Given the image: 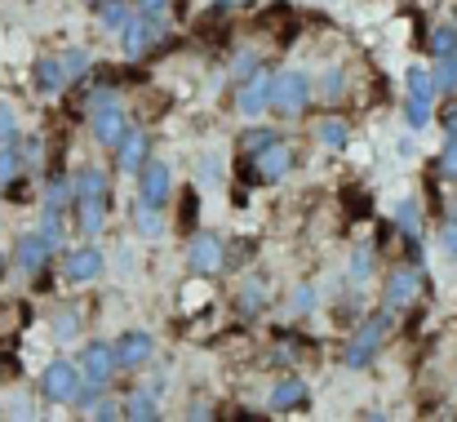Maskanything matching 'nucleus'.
<instances>
[{
    "label": "nucleus",
    "mask_w": 457,
    "mask_h": 422,
    "mask_svg": "<svg viewBox=\"0 0 457 422\" xmlns=\"http://www.w3.org/2000/svg\"><path fill=\"white\" fill-rule=\"evenodd\" d=\"M386 333H391V307L364 316V325H360V329L351 333V342H346V369H364V365L378 356V347H382Z\"/></svg>",
    "instance_id": "obj_1"
},
{
    "label": "nucleus",
    "mask_w": 457,
    "mask_h": 422,
    "mask_svg": "<svg viewBox=\"0 0 457 422\" xmlns=\"http://www.w3.org/2000/svg\"><path fill=\"white\" fill-rule=\"evenodd\" d=\"M80 387H85V378H80V365H71V360H49L40 374V392L54 405H71L80 396Z\"/></svg>",
    "instance_id": "obj_2"
},
{
    "label": "nucleus",
    "mask_w": 457,
    "mask_h": 422,
    "mask_svg": "<svg viewBox=\"0 0 457 422\" xmlns=\"http://www.w3.org/2000/svg\"><path fill=\"white\" fill-rule=\"evenodd\" d=\"M311 103V76L306 72H280L271 85V112L280 116H298Z\"/></svg>",
    "instance_id": "obj_3"
},
{
    "label": "nucleus",
    "mask_w": 457,
    "mask_h": 422,
    "mask_svg": "<svg viewBox=\"0 0 457 422\" xmlns=\"http://www.w3.org/2000/svg\"><path fill=\"white\" fill-rule=\"evenodd\" d=\"M120 40H125V54L129 58H138V54H147L155 40H164V13H129V22L120 27Z\"/></svg>",
    "instance_id": "obj_4"
},
{
    "label": "nucleus",
    "mask_w": 457,
    "mask_h": 422,
    "mask_svg": "<svg viewBox=\"0 0 457 422\" xmlns=\"http://www.w3.org/2000/svg\"><path fill=\"white\" fill-rule=\"evenodd\" d=\"M76 365H80L85 387H89V392H103V387L112 383V374H116V351H112V342H89Z\"/></svg>",
    "instance_id": "obj_5"
},
{
    "label": "nucleus",
    "mask_w": 457,
    "mask_h": 422,
    "mask_svg": "<svg viewBox=\"0 0 457 422\" xmlns=\"http://www.w3.org/2000/svg\"><path fill=\"white\" fill-rule=\"evenodd\" d=\"M173 196V173L164 160H147L138 169V205H152V209H164Z\"/></svg>",
    "instance_id": "obj_6"
},
{
    "label": "nucleus",
    "mask_w": 457,
    "mask_h": 422,
    "mask_svg": "<svg viewBox=\"0 0 457 422\" xmlns=\"http://www.w3.org/2000/svg\"><path fill=\"white\" fill-rule=\"evenodd\" d=\"M222 263H227V249H222L218 236H209V232L191 236V245H187V267H191V276H213V272H222Z\"/></svg>",
    "instance_id": "obj_7"
},
{
    "label": "nucleus",
    "mask_w": 457,
    "mask_h": 422,
    "mask_svg": "<svg viewBox=\"0 0 457 422\" xmlns=\"http://www.w3.org/2000/svg\"><path fill=\"white\" fill-rule=\"evenodd\" d=\"M271 85H276V76L271 72H253V76H245V85H240V94H236V107H240V116H262L267 107H271Z\"/></svg>",
    "instance_id": "obj_8"
},
{
    "label": "nucleus",
    "mask_w": 457,
    "mask_h": 422,
    "mask_svg": "<svg viewBox=\"0 0 457 422\" xmlns=\"http://www.w3.org/2000/svg\"><path fill=\"white\" fill-rule=\"evenodd\" d=\"M89 130H94V139L103 142V147H116V142L125 139V130H129V116H125L120 103H103V107L89 112Z\"/></svg>",
    "instance_id": "obj_9"
},
{
    "label": "nucleus",
    "mask_w": 457,
    "mask_h": 422,
    "mask_svg": "<svg viewBox=\"0 0 457 422\" xmlns=\"http://www.w3.org/2000/svg\"><path fill=\"white\" fill-rule=\"evenodd\" d=\"M49 254H54V245H49L40 232H22V236L13 241V263H18V272H27V276H36V272L49 263Z\"/></svg>",
    "instance_id": "obj_10"
},
{
    "label": "nucleus",
    "mask_w": 457,
    "mask_h": 422,
    "mask_svg": "<svg viewBox=\"0 0 457 422\" xmlns=\"http://www.w3.org/2000/svg\"><path fill=\"white\" fill-rule=\"evenodd\" d=\"M112 351H116V369H138V365L152 360L155 342H152V333L129 329V333H120V342H112Z\"/></svg>",
    "instance_id": "obj_11"
},
{
    "label": "nucleus",
    "mask_w": 457,
    "mask_h": 422,
    "mask_svg": "<svg viewBox=\"0 0 457 422\" xmlns=\"http://www.w3.org/2000/svg\"><path fill=\"white\" fill-rule=\"evenodd\" d=\"M422 298V276L413 272V267H395L391 276H386V307L395 311V307H413Z\"/></svg>",
    "instance_id": "obj_12"
},
{
    "label": "nucleus",
    "mask_w": 457,
    "mask_h": 422,
    "mask_svg": "<svg viewBox=\"0 0 457 422\" xmlns=\"http://www.w3.org/2000/svg\"><path fill=\"white\" fill-rule=\"evenodd\" d=\"M62 272H67V281L71 284L98 281V276H103V249H94V245L71 249V254H67V263H62Z\"/></svg>",
    "instance_id": "obj_13"
},
{
    "label": "nucleus",
    "mask_w": 457,
    "mask_h": 422,
    "mask_svg": "<svg viewBox=\"0 0 457 422\" xmlns=\"http://www.w3.org/2000/svg\"><path fill=\"white\" fill-rule=\"evenodd\" d=\"M147 147H152V142H147V134L129 125V130H125V139L116 142V169L138 178V169L147 165Z\"/></svg>",
    "instance_id": "obj_14"
},
{
    "label": "nucleus",
    "mask_w": 457,
    "mask_h": 422,
    "mask_svg": "<svg viewBox=\"0 0 457 422\" xmlns=\"http://www.w3.org/2000/svg\"><path fill=\"white\" fill-rule=\"evenodd\" d=\"M253 165H258V178L262 182H280V178L294 173V151L285 142H271L262 156H253Z\"/></svg>",
    "instance_id": "obj_15"
},
{
    "label": "nucleus",
    "mask_w": 457,
    "mask_h": 422,
    "mask_svg": "<svg viewBox=\"0 0 457 422\" xmlns=\"http://www.w3.org/2000/svg\"><path fill=\"white\" fill-rule=\"evenodd\" d=\"M31 80H36V89L40 94H58L62 85H67V72H62V58H36V67H31Z\"/></svg>",
    "instance_id": "obj_16"
},
{
    "label": "nucleus",
    "mask_w": 457,
    "mask_h": 422,
    "mask_svg": "<svg viewBox=\"0 0 457 422\" xmlns=\"http://www.w3.org/2000/svg\"><path fill=\"white\" fill-rule=\"evenodd\" d=\"M276 414H289V409H303L306 405V383L303 378H285L271 387V401H267Z\"/></svg>",
    "instance_id": "obj_17"
},
{
    "label": "nucleus",
    "mask_w": 457,
    "mask_h": 422,
    "mask_svg": "<svg viewBox=\"0 0 457 422\" xmlns=\"http://www.w3.org/2000/svg\"><path fill=\"white\" fill-rule=\"evenodd\" d=\"M71 182H76V200H107V173L98 165H85Z\"/></svg>",
    "instance_id": "obj_18"
},
{
    "label": "nucleus",
    "mask_w": 457,
    "mask_h": 422,
    "mask_svg": "<svg viewBox=\"0 0 457 422\" xmlns=\"http://www.w3.org/2000/svg\"><path fill=\"white\" fill-rule=\"evenodd\" d=\"M76 218H80L85 236H98L107 223V200H76Z\"/></svg>",
    "instance_id": "obj_19"
},
{
    "label": "nucleus",
    "mask_w": 457,
    "mask_h": 422,
    "mask_svg": "<svg viewBox=\"0 0 457 422\" xmlns=\"http://www.w3.org/2000/svg\"><path fill=\"white\" fill-rule=\"evenodd\" d=\"M67 200L76 205V182H71L67 173H54L49 187H45V209H62Z\"/></svg>",
    "instance_id": "obj_20"
},
{
    "label": "nucleus",
    "mask_w": 457,
    "mask_h": 422,
    "mask_svg": "<svg viewBox=\"0 0 457 422\" xmlns=\"http://www.w3.org/2000/svg\"><path fill=\"white\" fill-rule=\"evenodd\" d=\"M129 13H134V9H129L125 0H98V22H103L107 31H120V27L129 22Z\"/></svg>",
    "instance_id": "obj_21"
},
{
    "label": "nucleus",
    "mask_w": 457,
    "mask_h": 422,
    "mask_svg": "<svg viewBox=\"0 0 457 422\" xmlns=\"http://www.w3.org/2000/svg\"><path fill=\"white\" fill-rule=\"evenodd\" d=\"M409 94L413 98H427V103H436V76L427 72V67H409Z\"/></svg>",
    "instance_id": "obj_22"
},
{
    "label": "nucleus",
    "mask_w": 457,
    "mask_h": 422,
    "mask_svg": "<svg viewBox=\"0 0 457 422\" xmlns=\"http://www.w3.org/2000/svg\"><path fill=\"white\" fill-rule=\"evenodd\" d=\"M436 89H445V94H457V49L453 54H445V58H436Z\"/></svg>",
    "instance_id": "obj_23"
},
{
    "label": "nucleus",
    "mask_w": 457,
    "mask_h": 422,
    "mask_svg": "<svg viewBox=\"0 0 457 422\" xmlns=\"http://www.w3.org/2000/svg\"><path fill=\"white\" fill-rule=\"evenodd\" d=\"M134 223H138V232L147 241L164 236V218H160V209H152V205H134Z\"/></svg>",
    "instance_id": "obj_24"
},
{
    "label": "nucleus",
    "mask_w": 457,
    "mask_h": 422,
    "mask_svg": "<svg viewBox=\"0 0 457 422\" xmlns=\"http://www.w3.org/2000/svg\"><path fill=\"white\" fill-rule=\"evenodd\" d=\"M271 142H280L276 139V130H249V134H240V156L253 160V156H262Z\"/></svg>",
    "instance_id": "obj_25"
},
{
    "label": "nucleus",
    "mask_w": 457,
    "mask_h": 422,
    "mask_svg": "<svg viewBox=\"0 0 457 422\" xmlns=\"http://www.w3.org/2000/svg\"><path fill=\"white\" fill-rule=\"evenodd\" d=\"M404 125H409V130H427V125H431V103L409 94V98H404Z\"/></svg>",
    "instance_id": "obj_26"
},
{
    "label": "nucleus",
    "mask_w": 457,
    "mask_h": 422,
    "mask_svg": "<svg viewBox=\"0 0 457 422\" xmlns=\"http://www.w3.org/2000/svg\"><path fill=\"white\" fill-rule=\"evenodd\" d=\"M262 302H267V298H262V281H258V276H249V281L240 284V311H245V316H258V311H262Z\"/></svg>",
    "instance_id": "obj_27"
},
{
    "label": "nucleus",
    "mask_w": 457,
    "mask_h": 422,
    "mask_svg": "<svg viewBox=\"0 0 457 422\" xmlns=\"http://www.w3.org/2000/svg\"><path fill=\"white\" fill-rule=\"evenodd\" d=\"M18 165H22V151H18V142H0V187H9V182H13Z\"/></svg>",
    "instance_id": "obj_28"
},
{
    "label": "nucleus",
    "mask_w": 457,
    "mask_h": 422,
    "mask_svg": "<svg viewBox=\"0 0 457 422\" xmlns=\"http://www.w3.org/2000/svg\"><path fill=\"white\" fill-rule=\"evenodd\" d=\"M320 94H324L328 103H337V98L346 94V72H342V67H328V72L320 76Z\"/></svg>",
    "instance_id": "obj_29"
},
{
    "label": "nucleus",
    "mask_w": 457,
    "mask_h": 422,
    "mask_svg": "<svg viewBox=\"0 0 457 422\" xmlns=\"http://www.w3.org/2000/svg\"><path fill=\"white\" fill-rule=\"evenodd\" d=\"M315 139L324 142V147H346V142H351V130H346V121H324V125L315 130Z\"/></svg>",
    "instance_id": "obj_30"
},
{
    "label": "nucleus",
    "mask_w": 457,
    "mask_h": 422,
    "mask_svg": "<svg viewBox=\"0 0 457 422\" xmlns=\"http://www.w3.org/2000/svg\"><path fill=\"white\" fill-rule=\"evenodd\" d=\"M120 414H125V418H138V422H152L155 418V401L152 396H129Z\"/></svg>",
    "instance_id": "obj_31"
},
{
    "label": "nucleus",
    "mask_w": 457,
    "mask_h": 422,
    "mask_svg": "<svg viewBox=\"0 0 457 422\" xmlns=\"http://www.w3.org/2000/svg\"><path fill=\"white\" fill-rule=\"evenodd\" d=\"M453 49H457V27H436V31H431V54L445 58V54H453Z\"/></svg>",
    "instance_id": "obj_32"
},
{
    "label": "nucleus",
    "mask_w": 457,
    "mask_h": 422,
    "mask_svg": "<svg viewBox=\"0 0 457 422\" xmlns=\"http://www.w3.org/2000/svg\"><path fill=\"white\" fill-rule=\"evenodd\" d=\"M62 72H67V80L85 76V72H89V54H85V49H67V54H62Z\"/></svg>",
    "instance_id": "obj_33"
},
{
    "label": "nucleus",
    "mask_w": 457,
    "mask_h": 422,
    "mask_svg": "<svg viewBox=\"0 0 457 422\" xmlns=\"http://www.w3.org/2000/svg\"><path fill=\"white\" fill-rule=\"evenodd\" d=\"M40 236L58 249V241H62V209H45V223H40Z\"/></svg>",
    "instance_id": "obj_34"
},
{
    "label": "nucleus",
    "mask_w": 457,
    "mask_h": 422,
    "mask_svg": "<svg viewBox=\"0 0 457 422\" xmlns=\"http://www.w3.org/2000/svg\"><path fill=\"white\" fill-rule=\"evenodd\" d=\"M440 173H445V178H453V182H457V134H449V142H445V151H440Z\"/></svg>",
    "instance_id": "obj_35"
},
{
    "label": "nucleus",
    "mask_w": 457,
    "mask_h": 422,
    "mask_svg": "<svg viewBox=\"0 0 457 422\" xmlns=\"http://www.w3.org/2000/svg\"><path fill=\"white\" fill-rule=\"evenodd\" d=\"M0 142H18V116L9 103H0Z\"/></svg>",
    "instance_id": "obj_36"
},
{
    "label": "nucleus",
    "mask_w": 457,
    "mask_h": 422,
    "mask_svg": "<svg viewBox=\"0 0 457 422\" xmlns=\"http://www.w3.org/2000/svg\"><path fill=\"white\" fill-rule=\"evenodd\" d=\"M311 307H315V289H311V284H298V289H294V298H289V311H294V316H303V311H311Z\"/></svg>",
    "instance_id": "obj_37"
},
{
    "label": "nucleus",
    "mask_w": 457,
    "mask_h": 422,
    "mask_svg": "<svg viewBox=\"0 0 457 422\" xmlns=\"http://www.w3.org/2000/svg\"><path fill=\"white\" fill-rule=\"evenodd\" d=\"M76 325H80V320H76L71 311H58V316H54V338H62V342L76 338Z\"/></svg>",
    "instance_id": "obj_38"
},
{
    "label": "nucleus",
    "mask_w": 457,
    "mask_h": 422,
    "mask_svg": "<svg viewBox=\"0 0 457 422\" xmlns=\"http://www.w3.org/2000/svg\"><path fill=\"white\" fill-rule=\"evenodd\" d=\"M373 272V249H355V263H351V276L355 281H364Z\"/></svg>",
    "instance_id": "obj_39"
},
{
    "label": "nucleus",
    "mask_w": 457,
    "mask_h": 422,
    "mask_svg": "<svg viewBox=\"0 0 457 422\" xmlns=\"http://www.w3.org/2000/svg\"><path fill=\"white\" fill-rule=\"evenodd\" d=\"M395 218H400V227H404V232H413V227H418V205H413V200H400Z\"/></svg>",
    "instance_id": "obj_40"
},
{
    "label": "nucleus",
    "mask_w": 457,
    "mask_h": 422,
    "mask_svg": "<svg viewBox=\"0 0 457 422\" xmlns=\"http://www.w3.org/2000/svg\"><path fill=\"white\" fill-rule=\"evenodd\" d=\"M169 4H173V0H134L138 13H169Z\"/></svg>",
    "instance_id": "obj_41"
},
{
    "label": "nucleus",
    "mask_w": 457,
    "mask_h": 422,
    "mask_svg": "<svg viewBox=\"0 0 457 422\" xmlns=\"http://www.w3.org/2000/svg\"><path fill=\"white\" fill-rule=\"evenodd\" d=\"M253 72H258V58H253V54H240V58H236V76L245 80V76H253Z\"/></svg>",
    "instance_id": "obj_42"
},
{
    "label": "nucleus",
    "mask_w": 457,
    "mask_h": 422,
    "mask_svg": "<svg viewBox=\"0 0 457 422\" xmlns=\"http://www.w3.org/2000/svg\"><path fill=\"white\" fill-rule=\"evenodd\" d=\"M200 178H209V182H218V178H222V165H218L213 156H204V160H200Z\"/></svg>",
    "instance_id": "obj_43"
},
{
    "label": "nucleus",
    "mask_w": 457,
    "mask_h": 422,
    "mask_svg": "<svg viewBox=\"0 0 457 422\" xmlns=\"http://www.w3.org/2000/svg\"><path fill=\"white\" fill-rule=\"evenodd\" d=\"M182 227H195V191L182 196Z\"/></svg>",
    "instance_id": "obj_44"
},
{
    "label": "nucleus",
    "mask_w": 457,
    "mask_h": 422,
    "mask_svg": "<svg viewBox=\"0 0 457 422\" xmlns=\"http://www.w3.org/2000/svg\"><path fill=\"white\" fill-rule=\"evenodd\" d=\"M440 241H445V249H449V254L457 258V218L449 223V227H445V236H440Z\"/></svg>",
    "instance_id": "obj_45"
},
{
    "label": "nucleus",
    "mask_w": 457,
    "mask_h": 422,
    "mask_svg": "<svg viewBox=\"0 0 457 422\" xmlns=\"http://www.w3.org/2000/svg\"><path fill=\"white\" fill-rule=\"evenodd\" d=\"M440 121H445V134H457V103L445 107V116H440Z\"/></svg>",
    "instance_id": "obj_46"
},
{
    "label": "nucleus",
    "mask_w": 457,
    "mask_h": 422,
    "mask_svg": "<svg viewBox=\"0 0 457 422\" xmlns=\"http://www.w3.org/2000/svg\"><path fill=\"white\" fill-rule=\"evenodd\" d=\"M0 272H4V254H0Z\"/></svg>",
    "instance_id": "obj_47"
}]
</instances>
